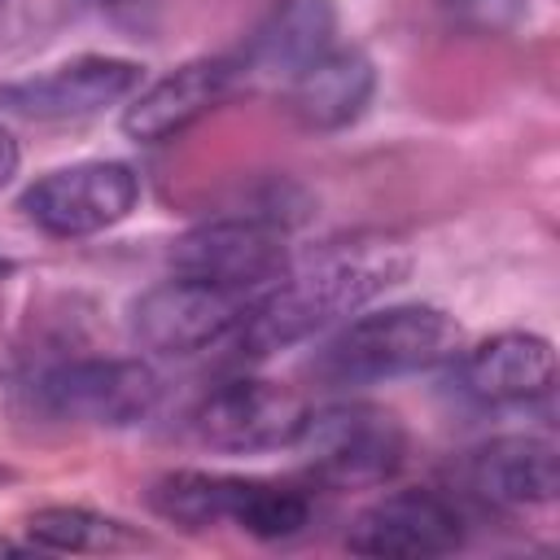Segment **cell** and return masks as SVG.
Returning a JSON list of instances; mask_svg holds the SVG:
<instances>
[{"instance_id":"22","label":"cell","mask_w":560,"mask_h":560,"mask_svg":"<svg viewBox=\"0 0 560 560\" xmlns=\"http://www.w3.org/2000/svg\"><path fill=\"white\" fill-rule=\"evenodd\" d=\"M96 4H105V9H122V4H140V0H96Z\"/></svg>"},{"instance_id":"4","label":"cell","mask_w":560,"mask_h":560,"mask_svg":"<svg viewBox=\"0 0 560 560\" xmlns=\"http://www.w3.org/2000/svg\"><path fill=\"white\" fill-rule=\"evenodd\" d=\"M293 451L315 486L372 490L385 486L407 459V429L376 402H332L306 411Z\"/></svg>"},{"instance_id":"8","label":"cell","mask_w":560,"mask_h":560,"mask_svg":"<svg viewBox=\"0 0 560 560\" xmlns=\"http://www.w3.org/2000/svg\"><path fill=\"white\" fill-rule=\"evenodd\" d=\"M293 267L284 236L267 219H210L171 245V271L232 293H262Z\"/></svg>"},{"instance_id":"17","label":"cell","mask_w":560,"mask_h":560,"mask_svg":"<svg viewBox=\"0 0 560 560\" xmlns=\"http://www.w3.org/2000/svg\"><path fill=\"white\" fill-rule=\"evenodd\" d=\"M26 538L39 551H70V556H105V551H127L140 542V534L127 521L92 512V508H70V503L31 512Z\"/></svg>"},{"instance_id":"6","label":"cell","mask_w":560,"mask_h":560,"mask_svg":"<svg viewBox=\"0 0 560 560\" xmlns=\"http://www.w3.org/2000/svg\"><path fill=\"white\" fill-rule=\"evenodd\" d=\"M249 302L254 298L219 289L210 280L171 276V280L144 289L131 302L127 324H131V337L144 350L166 354V359H184V354L223 346L236 332V324H241Z\"/></svg>"},{"instance_id":"20","label":"cell","mask_w":560,"mask_h":560,"mask_svg":"<svg viewBox=\"0 0 560 560\" xmlns=\"http://www.w3.org/2000/svg\"><path fill=\"white\" fill-rule=\"evenodd\" d=\"M35 542L26 538V542H13V538H0V556H22V551H31Z\"/></svg>"},{"instance_id":"15","label":"cell","mask_w":560,"mask_h":560,"mask_svg":"<svg viewBox=\"0 0 560 560\" xmlns=\"http://www.w3.org/2000/svg\"><path fill=\"white\" fill-rule=\"evenodd\" d=\"M468 486L499 503V508H538L551 503L560 490V455L551 438L538 433H508L472 451Z\"/></svg>"},{"instance_id":"16","label":"cell","mask_w":560,"mask_h":560,"mask_svg":"<svg viewBox=\"0 0 560 560\" xmlns=\"http://www.w3.org/2000/svg\"><path fill=\"white\" fill-rule=\"evenodd\" d=\"M376 92V70L359 48H328L289 83L293 118L311 131H341L363 118Z\"/></svg>"},{"instance_id":"5","label":"cell","mask_w":560,"mask_h":560,"mask_svg":"<svg viewBox=\"0 0 560 560\" xmlns=\"http://www.w3.org/2000/svg\"><path fill=\"white\" fill-rule=\"evenodd\" d=\"M162 398V381L140 359H70L31 385L39 416L61 424L122 429L144 420Z\"/></svg>"},{"instance_id":"14","label":"cell","mask_w":560,"mask_h":560,"mask_svg":"<svg viewBox=\"0 0 560 560\" xmlns=\"http://www.w3.org/2000/svg\"><path fill=\"white\" fill-rule=\"evenodd\" d=\"M556 381V350L538 332H494L459 363V385L477 402H529Z\"/></svg>"},{"instance_id":"2","label":"cell","mask_w":560,"mask_h":560,"mask_svg":"<svg viewBox=\"0 0 560 560\" xmlns=\"http://www.w3.org/2000/svg\"><path fill=\"white\" fill-rule=\"evenodd\" d=\"M459 350V324L442 306L398 302L350 319L319 354L315 372L328 385H376L411 372H429Z\"/></svg>"},{"instance_id":"12","label":"cell","mask_w":560,"mask_h":560,"mask_svg":"<svg viewBox=\"0 0 560 560\" xmlns=\"http://www.w3.org/2000/svg\"><path fill=\"white\" fill-rule=\"evenodd\" d=\"M236 79H241V66L232 57H192L131 96V105L122 109V131L140 144H162L188 131L214 105H223Z\"/></svg>"},{"instance_id":"13","label":"cell","mask_w":560,"mask_h":560,"mask_svg":"<svg viewBox=\"0 0 560 560\" xmlns=\"http://www.w3.org/2000/svg\"><path fill=\"white\" fill-rule=\"evenodd\" d=\"M332 35H337L332 0H276L267 18L254 26L245 57L236 66L241 74L293 83L306 66H315L328 48H337Z\"/></svg>"},{"instance_id":"7","label":"cell","mask_w":560,"mask_h":560,"mask_svg":"<svg viewBox=\"0 0 560 560\" xmlns=\"http://www.w3.org/2000/svg\"><path fill=\"white\" fill-rule=\"evenodd\" d=\"M140 179L127 162H74L39 175L22 192V214L57 241L96 236L136 210Z\"/></svg>"},{"instance_id":"1","label":"cell","mask_w":560,"mask_h":560,"mask_svg":"<svg viewBox=\"0 0 560 560\" xmlns=\"http://www.w3.org/2000/svg\"><path fill=\"white\" fill-rule=\"evenodd\" d=\"M402 276H407V254L394 241H354L324 249L311 267L302 271L289 267L271 289H262L245 306L228 341L245 359H267L332 328L337 319H350L359 306H368Z\"/></svg>"},{"instance_id":"11","label":"cell","mask_w":560,"mask_h":560,"mask_svg":"<svg viewBox=\"0 0 560 560\" xmlns=\"http://www.w3.org/2000/svg\"><path fill=\"white\" fill-rule=\"evenodd\" d=\"M464 542L459 512L433 494V490H394L376 503H368L346 547L359 556H385V560H420V556H446Z\"/></svg>"},{"instance_id":"9","label":"cell","mask_w":560,"mask_h":560,"mask_svg":"<svg viewBox=\"0 0 560 560\" xmlns=\"http://www.w3.org/2000/svg\"><path fill=\"white\" fill-rule=\"evenodd\" d=\"M306 402L298 389L280 385V381H258V376H241L228 381L219 389H210L197 411H192V433L214 446V451H232V455H254V451H280L293 446L302 420H306Z\"/></svg>"},{"instance_id":"18","label":"cell","mask_w":560,"mask_h":560,"mask_svg":"<svg viewBox=\"0 0 560 560\" xmlns=\"http://www.w3.org/2000/svg\"><path fill=\"white\" fill-rule=\"evenodd\" d=\"M459 18H468V22H477V26H490V31H499V26H512L521 13H525V0H446Z\"/></svg>"},{"instance_id":"21","label":"cell","mask_w":560,"mask_h":560,"mask_svg":"<svg viewBox=\"0 0 560 560\" xmlns=\"http://www.w3.org/2000/svg\"><path fill=\"white\" fill-rule=\"evenodd\" d=\"M9 481H18V472L9 464H0V486H9Z\"/></svg>"},{"instance_id":"10","label":"cell","mask_w":560,"mask_h":560,"mask_svg":"<svg viewBox=\"0 0 560 560\" xmlns=\"http://www.w3.org/2000/svg\"><path fill=\"white\" fill-rule=\"evenodd\" d=\"M144 70L127 57H70L44 74L18 79L0 88V105L18 118L31 122H74V118H92L118 101H127L140 88Z\"/></svg>"},{"instance_id":"23","label":"cell","mask_w":560,"mask_h":560,"mask_svg":"<svg viewBox=\"0 0 560 560\" xmlns=\"http://www.w3.org/2000/svg\"><path fill=\"white\" fill-rule=\"evenodd\" d=\"M0 4H4V0H0Z\"/></svg>"},{"instance_id":"19","label":"cell","mask_w":560,"mask_h":560,"mask_svg":"<svg viewBox=\"0 0 560 560\" xmlns=\"http://www.w3.org/2000/svg\"><path fill=\"white\" fill-rule=\"evenodd\" d=\"M18 162H22V153H18V140H13V136L0 127V188H4V184L18 175Z\"/></svg>"},{"instance_id":"3","label":"cell","mask_w":560,"mask_h":560,"mask_svg":"<svg viewBox=\"0 0 560 560\" xmlns=\"http://www.w3.org/2000/svg\"><path fill=\"white\" fill-rule=\"evenodd\" d=\"M149 508L184 529H214L232 525L249 538L276 542L293 538L311 521V499L302 490L258 481V477H232V472H201V468H179L153 481Z\"/></svg>"}]
</instances>
